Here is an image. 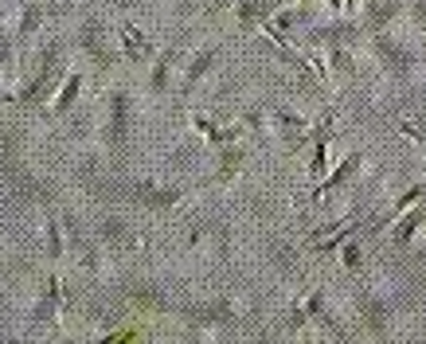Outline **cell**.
Returning <instances> with one entry per match:
<instances>
[{"mask_svg": "<svg viewBox=\"0 0 426 344\" xmlns=\"http://www.w3.org/2000/svg\"><path fill=\"white\" fill-rule=\"evenodd\" d=\"M78 94V78H67V86H63V94H59L55 98V114H63V109H67V102L75 98Z\"/></svg>", "mask_w": 426, "mask_h": 344, "instance_id": "cell-3", "label": "cell"}, {"mask_svg": "<svg viewBox=\"0 0 426 344\" xmlns=\"http://www.w3.org/2000/svg\"><path fill=\"white\" fill-rule=\"evenodd\" d=\"M176 59V51H160L157 55V67H153V90H165L168 86V63Z\"/></svg>", "mask_w": 426, "mask_h": 344, "instance_id": "cell-1", "label": "cell"}, {"mask_svg": "<svg viewBox=\"0 0 426 344\" xmlns=\"http://www.w3.org/2000/svg\"><path fill=\"white\" fill-rule=\"evenodd\" d=\"M215 59V51H203V59H196L192 67H188V75H184V90H192L196 83L203 78V71H208V63Z\"/></svg>", "mask_w": 426, "mask_h": 344, "instance_id": "cell-2", "label": "cell"}, {"mask_svg": "<svg viewBox=\"0 0 426 344\" xmlns=\"http://www.w3.org/2000/svg\"><path fill=\"white\" fill-rule=\"evenodd\" d=\"M344 262H348V270H360V251H356V247L344 251Z\"/></svg>", "mask_w": 426, "mask_h": 344, "instance_id": "cell-4", "label": "cell"}]
</instances>
